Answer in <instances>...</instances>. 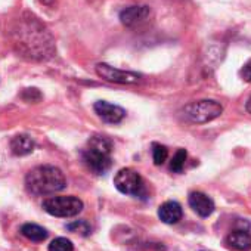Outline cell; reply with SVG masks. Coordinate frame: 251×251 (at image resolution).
<instances>
[{
	"label": "cell",
	"mask_w": 251,
	"mask_h": 251,
	"mask_svg": "<svg viewBox=\"0 0 251 251\" xmlns=\"http://www.w3.org/2000/svg\"><path fill=\"white\" fill-rule=\"evenodd\" d=\"M11 40L21 56L33 61H46L52 58L56 50L50 31L30 14H24L14 21Z\"/></svg>",
	"instance_id": "1"
},
{
	"label": "cell",
	"mask_w": 251,
	"mask_h": 251,
	"mask_svg": "<svg viewBox=\"0 0 251 251\" xmlns=\"http://www.w3.org/2000/svg\"><path fill=\"white\" fill-rule=\"evenodd\" d=\"M64 173L55 166H39L25 176V188L33 195H50L65 189Z\"/></svg>",
	"instance_id": "2"
},
{
	"label": "cell",
	"mask_w": 251,
	"mask_h": 251,
	"mask_svg": "<svg viewBox=\"0 0 251 251\" xmlns=\"http://www.w3.org/2000/svg\"><path fill=\"white\" fill-rule=\"evenodd\" d=\"M112 142L106 136H93L81 152L83 163L95 175H105L112 164Z\"/></svg>",
	"instance_id": "3"
},
{
	"label": "cell",
	"mask_w": 251,
	"mask_h": 251,
	"mask_svg": "<svg viewBox=\"0 0 251 251\" xmlns=\"http://www.w3.org/2000/svg\"><path fill=\"white\" fill-rule=\"evenodd\" d=\"M223 106L216 100H197L183 108V117L194 124H204L220 117Z\"/></svg>",
	"instance_id": "4"
},
{
	"label": "cell",
	"mask_w": 251,
	"mask_h": 251,
	"mask_svg": "<svg viewBox=\"0 0 251 251\" xmlns=\"http://www.w3.org/2000/svg\"><path fill=\"white\" fill-rule=\"evenodd\" d=\"M46 213L55 217H74L83 210V201L77 197H50L43 201Z\"/></svg>",
	"instance_id": "5"
},
{
	"label": "cell",
	"mask_w": 251,
	"mask_h": 251,
	"mask_svg": "<svg viewBox=\"0 0 251 251\" xmlns=\"http://www.w3.org/2000/svg\"><path fill=\"white\" fill-rule=\"evenodd\" d=\"M114 185L115 188L126 195H133V197H141L145 192V185L138 172L133 169H121L117 172L114 177Z\"/></svg>",
	"instance_id": "6"
},
{
	"label": "cell",
	"mask_w": 251,
	"mask_h": 251,
	"mask_svg": "<svg viewBox=\"0 0 251 251\" xmlns=\"http://www.w3.org/2000/svg\"><path fill=\"white\" fill-rule=\"evenodd\" d=\"M95 71H96L98 77H100L106 81H111V83H117V84H136L141 81V74L118 70L108 64H98L95 67Z\"/></svg>",
	"instance_id": "7"
},
{
	"label": "cell",
	"mask_w": 251,
	"mask_h": 251,
	"mask_svg": "<svg viewBox=\"0 0 251 251\" xmlns=\"http://www.w3.org/2000/svg\"><path fill=\"white\" fill-rule=\"evenodd\" d=\"M151 11L148 6H130L121 11L120 20L123 25L129 28H136L142 24H145L150 20Z\"/></svg>",
	"instance_id": "8"
},
{
	"label": "cell",
	"mask_w": 251,
	"mask_h": 251,
	"mask_svg": "<svg viewBox=\"0 0 251 251\" xmlns=\"http://www.w3.org/2000/svg\"><path fill=\"white\" fill-rule=\"evenodd\" d=\"M93 108H95V112L98 114V117L102 121L109 123V124H117L126 117V111L121 106L105 102V100H98Z\"/></svg>",
	"instance_id": "9"
},
{
	"label": "cell",
	"mask_w": 251,
	"mask_h": 251,
	"mask_svg": "<svg viewBox=\"0 0 251 251\" xmlns=\"http://www.w3.org/2000/svg\"><path fill=\"white\" fill-rule=\"evenodd\" d=\"M189 205L201 217H208L214 211V202L202 192H192L189 195Z\"/></svg>",
	"instance_id": "10"
},
{
	"label": "cell",
	"mask_w": 251,
	"mask_h": 251,
	"mask_svg": "<svg viewBox=\"0 0 251 251\" xmlns=\"http://www.w3.org/2000/svg\"><path fill=\"white\" fill-rule=\"evenodd\" d=\"M226 244L235 251H250L251 250V233L247 230H233L227 235Z\"/></svg>",
	"instance_id": "11"
},
{
	"label": "cell",
	"mask_w": 251,
	"mask_h": 251,
	"mask_svg": "<svg viewBox=\"0 0 251 251\" xmlns=\"http://www.w3.org/2000/svg\"><path fill=\"white\" fill-rule=\"evenodd\" d=\"M158 217L167 223V225H175L182 219V207L176 201H167L158 208Z\"/></svg>",
	"instance_id": "12"
},
{
	"label": "cell",
	"mask_w": 251,
	"mask_h": 251,
	"mask_svg": "<svg viewBox=\"0 0 251 251\" xmlns=\"http://www.w3.org/2000/svg\"><path fill=\"white\" fill-rule=\"evenodd\" d=\"M34 148H36V144H34L33 138L28 135H17L11 141V150L18 157H24V155L31 154L34 151Z\"/></svg>",
	"instance_id": "13"
},
{
	"label": "cell",
	"mask_w": 251,
	"mask_h": 251,
	"mask_svg": "<svg viewBox=\"0 0 251 251\" xmlns=\"http://www.w3.org/2000/svg\"><path fill=\"white\" fill-rule=\"evenodd\" d=\"M21 233L28 241H33V242H42L48 238V230L39 225H34V223H25L21 227Z\"/></svg>",
	"instance_id": "14"
},
{
	"label": "cell",
	"mask_w": 251,
	"mask_h": 251,
	"mask_svg": "<svg viewBox=\"0 0 251 251\" xmlns=\"http://www.w3.org/2000/svg\"><path fill=\"white\" fill-rule=\"evenodd\" d=\"M186 157H188V154H186L185 150H177L176 154L173 155L172 161H170V170L173 173H182L185 161H186Z\"/></svg>",
	"instance_id": "15"
},
{
	"label": "cell",
	"mask_w": 251,
	"mask_h": 251,
	"mask_svg": "<svg viewBox=\"0 0 251 251\" xmlns=\"http://www.w3.org/2000/svg\"><path fill=\"white\" fill-rule=\"evenodd\" d=\"M49 251H74V245L67 238H55L49 244Z\"/></svg>",
	"instance_id": "16"
},
{
	"label": "cell",
	"mask_w": 251,
	"mask_h": 251,
	"mask_svg": "<svg viewBox=\"0 0 251 251\" xmlns=\"http://www.w3.org/2000/svg\"><path fill=\"white\" fill-rule=\"evenodd\" d=\"M169 157V151L164 145H160V144H154L152 145V160L157 166H161L166 163Z\"/></svg>",
	"instance_id": "17"
},
{
	"label": "cell",
	"mask_w": 251,
	"mask_h": 251,
	"mask_svg": "<svg viewBox=\"0 0 251 251\" xmlns=\"http://www.w3.org/2000/svg\"><path fill=\"white\" fill-rule=\"evenodd\" d=\"M67 229L74 232V233H80L83 236L89 235L90 233V225L86 222V220H75L70 225H67Z\"/></svg>",
	"instance_id": "18"
},
{
	"label": "cell",
	"mask_w": 251,
	"mask_h": 251,
	"mask_svg": "<svg viewBox=\"0 0 251 251\" xmlns=\"http://www.w3.org/2000/svg\"><path fill=\"white\" fill-rule=\"evenodd\" d=\"M23 98L27 100V102H39L42 99V95L37 89H25L24 93H23Z\"/></svg>",
	"instance_id": "19"
},
{
	"label": "cell",
	"mask_w": 251,
	"mask_h": 251,
	"mask_svg": "<svg viewBox=\"0 0 251 251\" xmlns=\"http://www.w3.org/2000/svg\"><path fill=\"white\" fill-rule=\"evenodd\" d=\"M241 77L245 80V81H248V83H251V59L248 61V62H245V65L241 68Z\"/></svg>",
	"instance_id": "20"
},
{
	"label": "cell",
	"mask_w": 251,
	"mask_h": 251,
	"mask_svg": "<svg viewBox=\"0 0 251 251\" xmlns=\"http://www.w3.org/2000/svg\"><path fill=\"white\" fill-rule=\"evenodd\" d=\"M245 108H247V111L251 114V96H250V99L247 100V106H245Z\"/></svg>",
	"instance_id": "21"
},
{
	"label": "cell",
	"mask_w": 251,
	"mask_h": 251,
	"mask_svg": "<svg viewBox=\"0 0 251 251\" xmlns=\"http://www.w3.org/2000/svg\"><path fill=\"white\" fill-rule=\"evenodd\" d=\"M40 2H42L43 5H52V3H53V0H40Z\"/></svg>",
	"instance_id": "22"
}]
</instances>
